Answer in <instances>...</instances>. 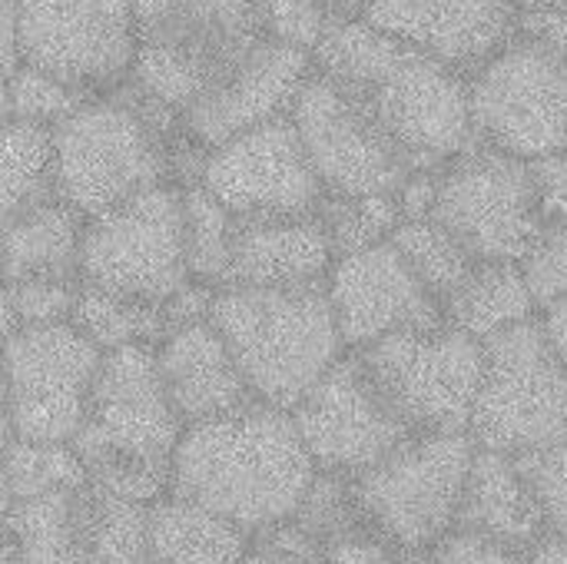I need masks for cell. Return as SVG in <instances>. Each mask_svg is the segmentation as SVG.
<instances>
[{"label": "cell", "instance_id": "obj_48", "mask_svg": "<svg viewBox=\"0 0 567 564\" xmlns=\"http://www.w3.org/2000/svg\"><path fill=\"white\" fill-rule=\"evenodd\" d=\"M522 564H567V535L545 532L538 542H532L525 548Z\"/></svg>", "mask_w": 567, "mask_h": 564}, {"label": "cell", "instance_id": "obj_10", "mask_svg": "<svg viewBox=\"0 0 567 564\" xmlns=\"http://www.w3.org/2000/svg\"><path fill=\"white\" fill-rule=\"evenodd\" d=\"M432 219L475 259L508 263H522L548 223L532 163L478 140L442 166Z\"/></svg>", "mask_w": 567, "mask_h": 564}, {"label": "cell", "instance_id": "obj_46", "mask_svg": "<svg viewBox=\"0 0 567 564\" xmlns=\"http://www.w3.org/2000/svg\"><path fill=\"white\" fill-rule=\"evenodd\" d=\"M439 176H442V166H429V170H412L409 173V180L399 189V203H402L405 219H429L435 213Z\"/></svg>", "mask_w": 567, "mask_h": 564}, {"label": "cell", "instance_id": "obj_11", "mask_svg": "<svg viewBox=\"0 0 567 564\" xmlns=\"http://www.w3.org/2000/svg\"><path fill=\"white\" fill-rule=\"evenodd\" d=\"M475 140L522 160L567 153V60L515 37L468 76Z\"/></svg>", "mask_w": 567, "mask_h": 564}, {"label": "cell", "instance_id": "obj_4", "mask_svg": "<svg viewBox=\"0 0 567 564\" xmlns=\"http://www.w3.org/2000/svg\"><path fill=\"white\" fill-rule=\"evenodd\" d=\"M213 322L259 402L296 409L349 352L329 286H223Z\"/></svg>", "mask_w": 567, "mask_h": 564}, {"label": "cell", "instance_id": "obj_1", "mask_svg": "<svg viewBox=\"0 0 567 564\" xmlns=\"http://www.w3.org/2000/svg\"><path fill=\"white\" fill-rule=\"evenodd\" d=\"M316 66L379 116L412 170L445 166L475 143L468 76L365 17L336 20L316 47Z\"/></svg>", "mask_w": 567, "mask_h": 564}, {"label": "cell", "instance_id": "obj_13", "mask_svg": "<svg viewBox=\"0 0 567 564\" xmlns=\"http://www.w3.org/2000/svg\"><path fill=\"white\" fill-rule=\"evenodd\" d=\"M23 63L103 96L133 76L136 0H17Z\"/></svg>", "mask_w": 567, "mask_h": 564}, {"label": "cell", "instance_id": "obj_32", "mask_svg": "<svg viewBox=\"0 0 567 564\" xmlns=\"http://www.w3.org/2000/svg\"><path fill=\"white\" fill-rule=\"evenodd\" d=\"M186 203V256L189 273L209 286H229L233 279V233L236 213L219 203L199 180L183 186Z\"/></svg>", "mask_w": 567, "mask_h": 564}, {"label": "cell", "instance_id": "obj_38", "mask_svg": "<svg viewBox=\"0 0 567 564\" xmlns=\"http://www.w3.org/2000/svg\"><path fill=\"white\" fill-rule=\"evenodd\" d=\"M515 462L545 515L548 532L567 535V442L522 452Z\"/></svg>", "mask_w": 567, "mask_h": 564}, {"label": "cell", "instance_id": "obj_43", "mask_svg": "<svg viewBox=\"0 0 567 564\" xmlns=\"http://www.w3.org/2000/svg\"><path fill=\"white\" fill-rule=\"evenodd\" d=\"M399 558L402 555L372 529L342 535L326 545V564H395Z\"/></svg>", "mask_w": 567, "mask_h": 564}, {"label": "cell", "instance_id": "obj_53", "mask_svg": "<svg viewBox=\"0 0 567 564\" xmlns=\"http://www.w3.org/2000/svg\"><path fill=\"white\" fill-rule=\"evenodd\" d=\"M3 564H17V562H13V558H7V555H3Z\"/></svg>", "mask_w": 567, "mask_h": 564}, {"label": "cell", "instance_id": "obj_15", "mask_svg": "<svg viewBox=\"0 0 567 564\" xmlns=\"http://www.w3.org/2000/svg\"><path fill=\"white\" fill-rule=\"evenodd\" d=\"M183 432L186 422L166 392L156 346H123L106 352L86 425L73 439L83 462L136 459L173 465Z\"/></svg>", "mask_w": 567, "mask_h": 564}, {"label": "cell", "instance_id": "obj_40", "mask_svg": "<svg viewBox=\"0 0 567 564\" xmlns=\"http://www.w3.org/2000/svg\"><path fill=\"white\" fill-rule=\"evenodd\" d=\"M522 269L542 309L567 299V216L545 223L532 253L522 259Z\"/></svg>", "mask_w": 567, "mask_h": 564}, {"label": "cell", "instance_id": "obj_29", "mask_svg": "<svg viewBox=\"0 0 567 564\" xmlns=\"http://www.w3.org/2000/svg\"><path fill=\"white\" fill-rule=\"evenodd\" d=\"M150 509L80 489V555L83 564H150Z\"/></svg>", "mask_w": 567, "mask_h": 564}, {"label": "cell", "instance_id": "obj_41", "mask_svg": "<svg viewBox=\"0 0 567 564\" xmlns=\"http://www.w3.org/2000/svg\"><path fill=\"white\" fill-rule=\"evenodd\" d=\"M243 564H326V545L296 519H282L252 532Z\"/></svg>", "mask_w": 567, "mask_h": 564}, {"label": "cell", "instance_id": "obj_6", "mask_svg": "<svg viewBox=\"0 0 567 564\" xmlns=\"http://www.w3.org/2000/svg\"><path fill=\"white\" fill-rule=\"evenodd\" d=\"M478 442L472 432H415L392 455L355 475L369 529L399 555H429L462 515Z\"/></svg>", "mask_w": 567, "mask_h": 564}, {"label": "cell", "instance_id": "obj_30", "mask_svg": "<svg viewBox=\"0 0 567 564\" xmlns=\"http://www.w3.org/2000/svg\"><path fill=\"white\" fill-rule=\"evenodd\" d=\"M90 485V472L73 442H30L7 439V469H3V509L13 502L76 492Z\"/></svg>", "mask_w": 567, "mask_h": 564}, {"label": "cell", "instance_id": "obj_9", "mask_svg": "<svg viewBox=\"0 0 567 564\" xmlns=\"http://www.w3.org/2000/svg\"><path fill=\"white\" fill-rule=\"evenodd\" d=\"M189 279L186 203L179 183H163L103 216L86 219L83 283L166 306Z\"/></svg>", "mask_w": 567, "mask_h": 564}, {"label": "cell", "instance_id": "obj_44", "mask_svg": "<svg viewBox=\"0 0 567 564\" xmlns=\"http://www.w3.org/2000/svg\"><path fill=\"white\" fill-rule=\"evenodd\" d=\"M518 33L567 60V7H522Z\"/></svg>", "mask_w": 567, "mask_h": 564}, {"label": "cell", "instance_id": "obj_2", "mask_svg": "<svg viewBox=\"0 0 567 564\" xmlns=\"http://www.w3.org/2000/svg\"><path fill=\"white\" fill-rule=\"evenodd\" d=\"M319 465L289 409L249 402L229 416L186 425L173 455V492L249 535L292 519Z\"/></svg>", "mask_w": 567, "mask_h": 564}, {"label": "cell", "instance_id": "obj_24", "mask_svg": "<svg viewBox=\"0 0 567 564\" xmlns=\"http://www.w3.org/2000/svg\"><path fill=\"white\" fill-rule=\"evenodd\" d=\"M86 216L63 199L40 203L3 223L7 283L20 279H83Z\"/></svg>", "mask_w": 567, "mask_h": 564}, {"label": "cell", "instance_id": "obj_26", "mask_svg": "<svg viewBox=\"0 0 567 564\" xmlns=\"http://www.w3.org/2000/svg\"><path fill=\"white\" fill-rule=\"evenodd\" d=\"M445 316L452 326L492 339L502 329L542 316V306L528 286L522 263L508 259H478L472 276L449 296Z\"/></svg>", "mask_w": 567, "mask_h": 564}, {"label": "cell", "instance_id": "obj_52", "mask_svg": "<svg viewBox=\"0 0 567 564\" xmlns=\"http://www.w3.org/2000/svg\"><path fill=\"white\" fill-rule=\"evenodd\" d=\"M395 564H432V558L429 555H402Z\"/></svg>", "mask_w": 567, "mask_h": 564}, {"label": "cell", "instance_id": "obj_12", "mask_svg": "<svg viewBox=\"0 0 567 564\" xmlns=\"http://www.w3.org/2000/svg\"><path fill=\"white\" fill-rule=\"evenodd\" d=\"M103 356L73 322L7 336V439L73 442L86 425Z\"/></svg>", "mask_w": 567, "mask_h": 564}, {"label": "cell", "instance_id": "obj_3", "mask_svg": "<svg viewBox=\"0 0 567 564\" xmlns=\"http://www.w3.org/2000/svg\"><path fill=\"white\" fill-rule=\"evenodd\" d=\"M56 196L86 219L173 183L179 143H193L183 113L143 96L130 80L86 100L53 126Z\"/></svg>", "mask_w": 567, "mask_h": 564}, {"label": "cell", "instance_id": "obj_39", "mask_svg": "<svg viewBox=\"0 0 567 564\" xmlns=\"http://www.w3.org/2000/svg\"><path fill=\"white\" fill-rule=\"evenodd\" d=\"M259 20L266 37L312 53L336 23L322 0H259Z\"/></svg>", "mask_w": 567, "mask_h": 564}, {"label": "cell", "instance_id": "obj_42", "mask_svg": "<svg viewBox=\"0 0 567 564\" xmlns=\"http://www.w3.org/2000/svg\"><path fill=\"white\" fill-rule=\"evenodd\" d=\"M432 564H522L525 552L492 535L455 525L432 552Z\"/></svg>", "mask_w": 567, "mask_h": 564}, {"label": "cell", "instance_id": "obj_23", "mask_svg": "<svg viewBox=\"0 0 567 564\" xmlns=\"http://www.w3.org/2000/svg\"><path fill=\"white\" fill-rule=\"evenodd\" d=\"M458 525L492 535L498 542H508L522 552L548 532L545 515H542L515 455L482 449V445H478L472 472H468Z\"/></svg>", "mask_w": 567, "mask_h": 564}, {"label": "cell", "instance_id": "obj_22", "mask_svg": "<svg viewBox=\"0 0 567 564\" xmlns=\"http://www.w3.org/2000/svg\"><path fill=\"white\" fill-rule=\"evenodd\" d=\"M332 266L336 249L319 213L236 216L229 286H316Z\"/></svg>", "mask_w": 567, "mask_h": 564}, {"label": "cell", "instance_id": "obj_49", "mask_svg": "<svg viewBox=\"0 0 567 564\" xmlns=\"http://www.w3.org/2000/svg\"><path fill=\"white\" fill-rule=\"evenodd\" d=\"M542 326H545L555 352L561 356V362L567 366V299H558V302L542 309Z\"/></svg>", "mask_w": 567, "mask_h": 564}, {"label": "cell", "instance_id": "obj_36", "mask_svg": "<svg viewBox=\"0 0 567 564\" xmlns=\"http://www.w3.org/2000/svg\"><path fill=\"white\" fill-rule=\"evenodd\" d=\"M86 100L93 96L30 63H23L13 76L3 80V120H33L56 126Z\"/></svg>", "mask_w": 567, "mask_h": 564}, {"label": "cell", "instance_id": "obj_16", "mask_svg": "<svg viewBox=\"0 0 567 564\" xmlns=\"http://www.w3.org/2000/svg\"><path fill=\"white\" fill-rule=\"evenodd\" d=\"M299 435L326 472L362 475L415 432L375 386L362 356L349 349L292 409Z\"/></svg>", "mask_w": 567, "mask_h": 564}, {"label": "cell", "instance_id": "obj_7", "mask_svg": "<svg viewBox=\"0 0 567 564\" xmlns=\"http://www.w3.org/2000/svg\"><path fill=\"white\" fill-rule=\"evenodd\" d=\"M485 379L472 416L482 449L522 455L567 442V366L542 316L485 339Z\"/></svg>", "mask_w": 567, "mask_h": 564}, {"label": "cell", "instance_id": "obj_8", "mask_svg": "<svg viewBox=\"0 0 567 564\" xmlns=\"http://www.w3.org/2000/svg\"><path fill=\"white\" fill-rule=\"evenodd\" d=\"M412 432H468L485 379V339L445 322L355 349Z\"/></svg>", "mask_w": 567, "mask_h": 564}, {"label": "cell", "instance_id": "obj_27", "mask_svg": "<svg viewBox=\"0 0 567 564\" xmlns=\"http://www.w3.org/2000/svg\"><path fill=\"white\" fill-rule=\"evenodd\" d=\"M7 512V548L17 564H83L80 489L13 502Z\"/></svg>", "mask_w": 567, "mask_h": 564}, {"label": "cell", "instance_id": "obj_28", "mask_svg": "<svg viewBox=\"0 0 567 564\" xmlns=\"http://www.w3.org/2000/svg\"><path fill=\"white\" fill-rule=\"evenodd\" d=\"M56 196V140L50 123L3 120L0 213L3 223Z\"/></svg>", "mask_w": 567, "mask_h": 564}, {"label": "cell", "instance_id": "obj_34", "mask_svg": "<svg viewBox=\"0 0 567 564\" xmlns=\"http://www.w3.org/2000/svg\"><path fill=\"white\" fill-rule=\"evenodd\" d=\"M319 219L339 259V256L392 239L395 229L405 223V213H402L399 193H362V196L326 193L319 206Z\"/></svg>", "mask_w": 567, "mask_h": 564}, {"label": "cell", "instance_id": "obj_50", "mask_svg": "<svg viewBox=\"0 0 567 564\" xmlns=\"http://www.w3.org/2000/svg\"><path fill=\"white\" fill-rule=\"evenodd\" d=\"M322 3H326V10H329L336 20H359V17H365L369 7H372V0H322Z\"/></svg>", "mask_w": 567, "mask_h": 564}, {"label": "cell", "instance_id": "obj_5", "mask_svg": "<svg viewBox=\"0 0 567 564\" xmlns=\"http://www.w3.org/2000/svg\"><path fill=\"white\" fill-rule=\"evenodd\" d=\"M140 50L130 83L186 113L262 40L259 0H136Z\"/></svg>", "mask_w": 567, "mask_h": 564}, {"label": "cell", "instance_id": "obj_14", "mask_svg": "<svg viewBox=\"0 0 567 564\" xmlns=\"http://www.w3.org/2000/svg\"><path fill=\"white\" fill-rule=\"evenodd\" d=\"M289 116L319 180L326 183V193H399L412 173L409 153L379 123V116L319 66L306 80Z\"/></svg>", "mask_w": 567, "mask_h": 564}, {"label": "cell", "instance_id": "obj_17", "mask_svg": "<svg viewBox=\"0 0 567 564\" xmlns=\"http://www.w3.org/2000/svg\"><path fill=\"white\" fill-rule=\"evenodd\" d=\"M196 180L236 216H306L319 213V180L292 116L269 120L206 150Z\"/></svg>", "mask_w": 567, "mask_h": 564}, {"label": "cell", "instance_id": "obj_21", "mask_svg": "<svg viewBox=\"0 0 567 564\" xmlns=\"http://www.w3.org/2000/svg\"><path fill=\"white\" fill-rule=\"evenodd\" d=\"M166 392L186 425L229 416L256 402L229 342L213 319L176 326L156 346Z\"/></svg>", "mask_w": 567, "mask_h": 564}, {"label": "cell", "instance_id": "obj_18", "mask_svg": "<svg viewBox=\"0 0 567 564\" xmlns=\"http://www.w3.org/2000/svg\"><path fill=\"white\" fill-rule=\"evenodd\" d=\"M326 286L349 349H365L392 332L449 322L445 302L422 283L392 239L339 256Z\"/></svg>", "mask_w": 567, "mask_h": 564}, {"label": "cell", "instance_id": "obj_20", "mask_svg": "<svg viewBox=\"0 0 567 564\" xmlns=\"http://www.w3.org/2000/svg\"><path fill=\"white\" fill-rule=\"evenodd\" d=\"M518 0H372L365 20L472 76L518 37Z\"/></svg>", "mask_w": 567, "mask_h": 564}, {"label": "cell", "instance_id": "obj_45", "mask_svg": "<svg viewBox=\"0 0 567 564\" xmlns=\"http://www.w3.org/2000/svg\"><path fill=\"white\" fill-rule=\"evenodd\" d=\"M538 180V193H542V206L545 216H567V153L555 156H542V160H528Z\"/></svg>", "mask_w": 567, "mask_h": 564}, {"label": "cell", "instance_id": "obj_25", "mask_svg": "<svg viewBox=\"0 0 567 564\" xmlns=\"http://www.w3.org/2000/svg\"><path fill=\"white\" fill-rule=\"evenodd\" d=\"M249 542L246 529L186 499L150 509V564H243Z\"/></svg>", "mask_w": 567, "mask_h": 564}, {"label": "cell", "instance_id": "obj_35", "mask_svg": "<svg viewBox=\"0 0 567 564\" xmlns=\"http://www.w3.org/2000/svg\"><path fill=\"white\" fill-rule=\"evenodd\" d=\"M306 532H312L322 545L352 535V532H365L369 522L359 509V495H355V479L342 475V472H326L319 469L302 505L292 515Z\"/></svg>", "mask_w": 567, "mask_h": 564}, {"label": "cell", "instance_id": "obj_37", "mask_svg": "<svg viewBox=\"0 0 567 564\" xmlns=\"http://www.w3.org/2000/svg\"><path fill=\"white\" fill-rule=\"evenodd\" d=\"M83 279H20L3 293V332L13 336L30 326L73 322Z\"/></svg>", "mask_w": 567, "mask_h": 564}, {"label": "cell", "instance_id": "obj_51", "mask_svg": "<svg viewBox=\"0 0 567 564\" xmlns=\"http://www.w3.org/2000/svg\"><path fill=\"white\" fill-rule=\"evenodd\" d=\"M522 7H567V0H518Z\"/></svg>", "mask_w": 567, "mask_h": 564}, {"label": "cell", "instance_id": "obj_47", "mask_svg": "<svg viewBox=\"0 0 567 564\" xmlns=\"http://www.w3.org/2000/svg\"><path fill=\"white\" fill-rule=\"evenodd\" d=\"M0 66H3V80L13 76L23 66L17 0H0Z\"/></svg>", "mask_w": 567, "mask_h": 564}, {"label": "cell", "instance_id": "obj_33", "mask_svg": "<svg viewBox=\"0 0 567 564\" xmlns=\"http://www.w3.org/2000/svg\"><path fill=\"white\" fill-rule=\"evenodd\" d=\"M392 243L402 249V256L412 263V269L422 276V283L442 299L449 302V296L472 276V269L478 266V259L472 256V249L452 233L445 229L439 219H405Z\"/></svg>", "mask_w": 567, "mask_h": 564}, {"label": "cell", "instance_id": "obj_19", "mask_svg": "<svg viewBox=\"0 0 567 564\" xmlns=\"http://www.w3.org/2000/svg\"><path fill=\"white\" fill-rule=\"evenodd\" d=\"M312 70V50L266 37L213 93L183 113L186 136L199 150H213L269 120L289 116Z\"/></svg>", "mask_w": 567, "mask_h": 564}, {"label": "cell", "instance_id": "obj_31", "mask_svg": "<svg viewBox=\"0 0 567 564\" xmlns=\"http://www.w3.org/2000/svg\"><path fill=\"white\" fill-rule=\"evenodd\" d=\"M73 326L83 329L103 352H113L123 346H159L163 336L169 332L163 306L116 296L90 283H83L80 289Z\"/></svg>", "mask_w": 567, "mask_h": 564}]
</instances>
